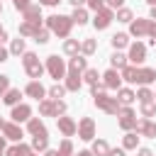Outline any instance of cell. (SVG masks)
Here are the masks:
<instances>
[{
	"label": "cell",
	"mask_w": 156,
	"mask_h": 156,
	"mask_svg": "<svg viewBox=\"0 0 156 156\" xmlns=\"http://www.w3.org/2000/svg\"><path fill=\"white\" fill-rule=\"evenodd\" d=\"M76 22H73V17H66V15H51V17H46V27L56 34V37H61V39H66L68 34H71V27H73Z\"/></svg>",
	"instance_id": "6da1fadb"
},
{
	"label": "cell",
	"mask_w": 156,
	"mask_h": 156,
	"mask_svg": "<svg viewBox=\"0 0 156 156\" xmlns=\"http://www.w3.org/2000/svg\"><path fill=\"white\" fill-rule=\"evenodd\" d=\"M22 63H24V71H27V76H29L32 80H39V78L44 76V71H46V66L39 63V58H37L34 51H24V54H22Z\"/></svg>",
	"instance_id": "7a4b0ae2"
},
{
	"label": "cell",
	"mask_w": 156,
	"mask_h": 156,
	"mask_svg": "<svg viewBox=\"0 0 156 156\" xmlns=\"http://www.w3.org/2000/svg\"><path fill=\"white\" fill-rule=\"evenodd\" d=\"M93 102H95L102 112H107V115H119V110H122V102H119L117 98L105 95V90H102V93H95V95H93Z\"/></svg>",
	"instance_id": "3957f363"
},
{
	"label": "cell",
	"mask_w": 156,
	"mask_h": 156,
	"mask_svg": "<svg viewBox=\"0 0 156 156\" xmlns=\"http://www.w3.org/2000/svg\"><path fill=\"white\" fill-rule=\"evenodd\" d=\"M46 71H49V76L58 83L61 78H66V73H68V66L63 63V58H58L56 54H51V56H46Z\"/></svg>",
	"instance_id": "277c9868"
},
{
	"label": "cell",
	"mask_w": 156,
	"mask_h": 156,
	"mask_svg": "<svg viewBox=\"0 0 156 156\" xmlns=\"http://www.w3.org/2000/svg\"><path fill=\"white\" fill-rule=\"evenodd\" d=\"M119 127L124 129V132H136V115H134V110L129 107V105H122V110H119Z\"/></svg>",
	"instance_id": "5b68a950"
},
{
	"label": "cell",
	"mask_w": 156,
	"mask_h": 156,
	"mask_svg": "<svg viewBox=\"0 0 156 156\" xmlns=\"http://www.w3.org/2000/svg\"><path fill=\"white\" fill-rule=\"evenodd\" d=\"M112 20H115V10L105 5V7H100V10L95 12V17H93V24H95V29H107Z\"/></svg>",
	"instance_id": "8992f818"
},
{
	"label": "cell",
	"mask_w": 156,
	"mask_h": 156,
	"mask_svg": "<svg viewBox=\"0 0 156 156\" xmlns=\"http://www.w3.org/2000/svg\"><path fill=\"white\" fill-rule=\"evenodd\" d=\"M78 136H80L83 141H93V139H95V122H93L90 117H83V119L78 122Z\"/></svg>",
	"instance_id": "52a82bcc"
},
{
	"label": "cell",
	"mask_w": 156,
	"mask_h": 156,
	"mask_svg": "<svg viewBox=\"0 0 156 156\" xmlns=\"http://www.w3.org/2000/svg\"><path fill=\"white\" fill-rule=\"evenodd\" d=\"M149 22H151V17L149 20H132L129 22V37H136V39L146 37L149 34Z\"/></svg>",
	"instance_id": "ba28073f"
},
{
	"label": "cell",
	"mask_w": 156,
	"mask_h": 156,
	"mask_svg": "<svg viewBox=\"0 0 156 156\" xmlns=\"http://www.w3.org/2000/svg\"><path fill=\"white\" fill-rule=\"evenodd\" d=\"M102 83H105L107 90H119L122 88V76L117 73V68H110V71L102 73Z\"/></svg>",
	"instance_id": "9c48e42d"
},
{
	"label": "cell",
	"mask_w": 156,
	"mask_h": 156,
	"mask_svg": "<svg viewBox=\"0 0 156 156\" xmlns=\"http://www.w3.org/2000/svg\"><path fill=\"white\" fill-rule=\"evenodd\" d=\"M10 117H12V122H27L29 117H32V107L27 105V102H17L15 107H12V112H10Z\"/></svg>",
	"instance_id": "30bf717a"
},
{
	"label": "cell",
	"mask_w": 156,
	"mask_h": 156,
	"mask_svg": "<svg viewBox=\"0 0 156 156\" xmlns=\"http://www.w3.org/2000/svg\"><path fill=\"white\" fill-rule=\"evenodd\" d=\"M2 136L10 139V141H22L24 132H22V127H20L17 122H5V127H2Z\"/></svg>",
	"instance_id": "8fae6325"
},
{
	"label": "cell",
	"mask_w": 156,
	"mask_h": 156,
	"mask_svg": "<svg viewBox=\"0 0 156 156\" xmlns=\"http://www.w3.org/2000/svg\"><path fill=\"white\" fill-rule=\"evenodd\" d=\"M127 58L132 61V63H144V58H146V46L141 44V41H136V44H132L129 46V54H127Z\"/></svg>",
	"instance_id": "7c38bea8"
},
{
	"label": "cell",
	"mask_w": 156,
	"mask_h": 156,
	"mask_svg": "<svg viewBox=\"0 0 156 156\" xmlns=\"http://www.w3.org/2000/svg\"><path fill=\"white\" fill-rule=\"evenodd\" d=\"M56 124H58V132L63 134V136H73L76 132H78V124L71 119V117H56Z\"/></svg>",
	"instance_id": "4fadbf2b"
},
{
	"label": "cell",
	"mask_w": 156,
	"mask_h": 156,
	"mask_svg": "<svg viewBox=\"0 0 156 156\" xmlns=\"http://www.w3.org/2000/svg\"><path fill=\"white\" fill-rule=\"evenodd\" d=\"M22 15H24V22H34V24H39L41 27V5H29L27 10H22Z\"/></svg>",
	"instance_id": "5bb4252c"
},
{
	"label": "cell",
	"mask_w": 156,
	"mask_h": 156,
	"mask_svg": "<svg viewBox=\"0 0 156 156\" xmlns=\"http://www.w3.org/2000/svg\"><path fill=\"white\" fill-rule=\"evenodd\" d=\"M24 93H27L29 98H34V100H44L46 88H44L39 80H29V83H27V88H24Z\"/></svg>",
	"instance_id": "9a60e30c"
},
{
	"label": "cell",
	"mask_w": 156,
	"mask_h": 156,
	"mask_svg": "<svg viewBox=\"0 0 156 156\" xmlns=\"http://www.w3.org/2000/svg\"><path fill=\"white\" fill-rule=\"evenodd\" d=\"M27 132L32 136H46V127H44V122L39 117H29L27 119Z\"/></svg>",
	"instance_id": "2e32d148"
},
{
	"label": "cell",
	"mask_w": 156,
	"mask_h": 156,
	"mask_svg": "<svg viewBox=\"0 0 156 156\" xmlns=\"http://www.w3.org/2000/svg\"><path fill=\"white\" fill-rule=\"evenodd\" d=\"M85 68H88V56H83V54L71 56V61H68V71H73V73H83Z\"/></svg>",
	"instance_id": "e0dca14e"
},
{
	"label": "cell",
	"mask_w": 156,
	"mask_h": 156,
	"mask_svg": "<svg viewBox=\"0 0 156 156\" xmlns=\"http://www.w3.org/2000/svg\"><path fill=\"white\" fill-rule=\"evenodd\" d=\"M63 85H66V90H71V93L80 90V85H83V73H73V71H68Z\"/></svg>",
	"instance_id": "ac0fdd59"
},
{
	"label": "cell",
	"mask_w": 156,
	"mask_h": 156,
	"mask_svg": "<svg viewBox=\"0 0 156 156\" xmlns=\"http://www.w3.org/2000/svg\"><path fill=\"white\" fill-rule=\"evenodd\" d=\"M136 132H139L141 136L156 139V122H151V119H141V122L136 124Z\"/></svg>",
	"instance_id": "d6986e66"
},
{
	"label": "cell",
	"mask_w": 156,
	"mask_h": 156,
	"mask_svg": "<svg viewBox=\"0 0 156 156\" xmlns=\"http://www.w3.org/2000/svg\"><path fill=\"white\" fill-rule=\"evenodd\" d=\"M156 80V68H139L136 71V83L139 85H149Z\"/></svg>",
	"instance_id": "ffe728a7"
},
{
	"label": "cell",
	"mask_w": 156,
	"mask_h": 156,
	"mask_svg": "<svg viewBox=\"0 0 156 156\" xmlns=\"http://www.w3.org/2000/svg\"><path fill=\"white\" fill-rule=\"evenodd\" d=\"M29 154H32V146H27V144H22V141H17L15 146L5 149V156H29Z\"/></svg>",
	"instance_id": "44dd1931"
},
{
	"label": "cell",
	"mask_w": 156,
	"mask_h": 156,
	"mask_svg": "<svg viewBox=\"0 0 156 156\" xmlns=\"http://www.w3.org/2000/svg\"><path fill=\"white\" fill-rule=\"evenodd\" d=\"M20 98H22L20 88H7V93L2 95V102H5V105H10V107H15V105L20 102Z\"/></svg>",
	"instance_id": "7402d4cb"
},
{
	"label": "cell",
	"mask_w": 156,
	"mask_h": 156,
	"mask_svg": "<svg viewBox=\"0 0 156 156\" xmlns=\"http://www.w3.org/2000/svg\"><path fill=\"white\" fill-rule=\"evenodd\" d=\"M90 151H93L95 156H107V154H110V144H107L105 139H93Z\"/></svg>",
	"instance_id": "603a6c76"
},
{
	"label": "cell",
	"mask_w": 156,
	"mask_h": 156,
	"mask_svg": "<svg viewBox=\"0 0 156 156\" xmlns=\"http://www.w3.org/2000/svg\"><path fill=\"white\" fill-rule=\"evenodd\" d=\"M110 44L115 46V51H119V49H124V46L129 44V34H124V32H117V34H112Z\"/></svg>",
	"instance_id": "cb8c5ba5"
},
{
	"label": "cell",
	"mask_w": 156,
	"mask_h": 156,
	"mask_svg": "<svg viewBox=\"0 0 156 156\" xmlns=\"http://www.w3.org/2000/svg\"><path fill=\"white\" fill-rule=\"evenodd\" d=\"M117 100H119L122 105H132V102L136 100V93L129 90V88H119V90H117Z\"/></svg>",
	"instance_id": "d4e9b609"
},
{
	"label": "cell",
	"mask_w": 156,
	"mask_h": 156,
	"mask_svg": "<svg viewBox=\"0 0 156 156\" xmlns=\"http://www.w3.org/2000/svg\"><path fill=\"white\" fill-rule=\"evenodd\" d=\"M139 132H127L124 139H122V149H136L139 146Z\"/></svg>",
	"instance_id": "484cf974"
},
{
	"label": "cell",
	"mask_w": 156,
	"mask_h": 156,
	"mask_svg": "<svg viewBox=\"0 0 156 156\" xmlns=\"http://www.w3.org/2000/svg\"><path fill=\"white\" fill-rule=\"evenodd\" d=\"M63 54H68V56L80 54V41H78V39H66V41H63Z\"/></svg>",
	"instance_id": "4316f807"
},
{
	"label": "cell",
	"mask_w": 156,
	"mask_h": 156,
	"mask_svg": "<svg viewBox=\"0 0 156 156\" xmlns=\"http://www.w3.org/2000/svg\"><path fill=\"white\" fill-rule=\"evenodd\" d=\"M95 51H98V41L95 39H83L80 41V54L83 56H93Z\"/></svg>",
	"instance_id": "83f0119b"
},
{
	"label": "cell",
	"mask_w": 156,
	"mask_h": 156,
	"mask_svg": "<svg viewBox=\"0 0 156 156\" xmlns=\"http://www.w3.org/2000/svg\"><path fill=\"white\" fill-rule=\"evenodd\" d=\"M127 61H129V58H127L124 54H119V51H115V54L110 56V66H112V68H117V71H122V68L127 66Z\"/></svg>",
	"instance_id": "f1b7e54d"
},
{
	"label": "cell",
	"mask_w": 156,
	"mask_h": 156,
	"mask_svg": "<svg viewBox=\"0 0 156 156\" xmlns=\"http://www.w3.org/2000/svg\"><path fill=\"white\" fill-rule=\"evenodd\" d=\"M136 71H139V66H124V68L119 71V76H122V80H127V83H136Z\"/></svg>",
	"instance_id": "f546056e"
},
{
	"label": "cell",
	"mask_w": 156,
	"mask_h": 156,
	"mask_svg": "<svg viewBox=\"0 0 156 156\" xmlns=\"http://www.w3.org/2000/svg\"><path fill=\"white\" fill-rule=\"evenodd\" d=\"M71 17H73V22H76L78 27H83V24L88 22V10H85V7H73V15H71Z\"/></svg>",
	"instance_id": "4dcf8cb0"
},
{
	"label": "cell",
	"mask_w": 156,
	"mask_h": 156,
	"mask_svg": "<svg viewBox=\"0 0 156 156\" xmlns=\"http://www.w3.org/2000/svg\"><path fill=\"white\" fill-rule=\"evenodd\" d=\"M46 95H49L51 100H61V98L66 95V85H61V83H54V85L46 90Z\"/></svg>",
	"instance_id": "1f68e13d"
},
{
	"label": "cell",
	"mask_w": 156,
	"mask_h": 156,
	"mask_svg": "<svg viewBox=\"0 0 156 156\" xmlns=\"http://www.w3.org/2000/svg\"><path fill=\"white\" fill-rule=\"evenodd\" d=\"M39 112L44 115V117H56V112H54V100H39Z\"/></svg>",
	"instance_id": "d6a6232c"
},
{
	"label": "cell",
	"mask_w": 156,
	"mask_h": 156,
	"mask_svg": "<svg viewBox=\"0 0 156 156\" xmlns=\"http://www.w3.org/2000/svg\"><path fill=\"white\" fill-rule=\"evenodd\" d=\"M49 149V136H32V151H46Z\"/></svg>",
	"instance_id": "836d02e7"
},
{
	"label": "cell",
	"mask_w": 156,
	"mask_h": 156,
	"mask_svg": "<svg viewBox=\"0 0 156 156\" xmlns=\"http://www.w3.org/2000/svg\"><path fill=\"white\" fill-rule=\"evenodd\" d=\"M37 29H39V24H34V22H22V24H20V37H34Z\"/></svg>",
	"instance_id": "e575fe53"
},
{
	"label": "cell",
	"mask_w": 156,
	"mask_h": 156,
	"mask_svg": "<svg viewBox=\"0 0 156 156\" xmlns=\"http://www.w3.org/2000/svg\"><path fill=\"white\" fill-rule=\"evenodd\" d=\"M100 78H102V76L98 73V68H85V71H83V80H85V83H90V85L100 83Z\"/></svg>",
	"instance_id": "d590c367"
},
{
	"label": "cell",
	"mask_w": 156,
	"mask_h": 156,
	"mask_svg": "<svg viewBox=\"0 0 156 156\" xmlns=\"http://www.w3.org/2000/svg\"><path fill=\"white\" fill-rule=\"evenodd\" d=\"M27 49H24V39H12V44H10V54H15V56H20V54H24Z\"/></svg>",
	"instance_id": "8d00e7d4"
},
{
	"label": "cell",
	"mask_w": 156,
	"mask_h": 156,
	"mask_svg": "<svg viewBox=\"0 0 156 156\" xmlns=\"http://www.w3.org/2000/svg\"><path fill=\"white\" fill-rule=\"evenodd\" d=\"M136 100H139V102H149V100H154V90H149L146 85H141V88L136 90Z\"/></svg>",
	"instance_id": "74e56055"
},
{
	"label": "cell",
	"mask_w": 156,
	"mask_h": 156,
	"mask_svg": "<svg viewBox=\"0 0 156 156\" xmlns=\"http://www.w3.org/2000/svg\"><path fill=\"white\" fill-rule=\"evenodd\" d=\"M141 115L149 119L156 115V100H149V102H141Z\"/></svg>",
	"instance_id": "f35d334b"
},
{
	"label": "cell",
	"mask_w": 156,
	"mask_h": 156,
	"mask_svg": "<svg viewBox=\"0 0 156 156\" xmlns=\"http://www.w3.org/2000/svg\"><path fill=\"white\" fill-rule=\"evenodd\" d=\"M115 17H117V22H132V20H134V15H132L129 7H119Z\"/></svg>",
	"instance_id": "ab89813d"
},
{
	"label": "cell",
	"mask_w": 156,
	"mask_h": 156,
	"mask_svg": "<svg viewBox=\"0 0 156 156\" xmlns=\"http://www.w3.org/2000/svg\"><path fill=\"white\" fill-rule=\"evenodd\" d=\"M49 34H51V29H49V27H46V29H44V27H39V29H37V34H34V41H37V44H46V41H49Z\"/></svg>",
	"instance_id": "60d3db41"
},
{
	"label": "cell",
	"mask_w": 156,
	"mask_h": 156,
	"mask_svg": "<svg viewBox=\"0 0 156 156\" xmlns=\"http://www.w3.org/2000/svg\"><path fill=\"white\" fill-rule=\"evenodd\" d=\"M58 156H73V144H71L68 136L61 141V146H58Z\"/></svg>",
	"instance_id": "b9f144b4"
},
{
	"label": "cell",
	"mask_w": 156,
	"mask_h": 156,
	"mask_svg": "<svg viewBox=\"0 0 156 156\" xmlns=\"http://www.w3.org/2000/svg\"><path fill=\"white\" fill-rule=\"evenodd\" d=\"M146 37H149V44H154V46H156V20H151V22H149V34H146Z\"/></svg>",
	"instance_id": "7bdbcfd3"
},
{
	"label": "cell",
	"mask_w": 156,
	"mask_h": 156,
	"mask_svg": "<svg viewBox=\"0 0 156 156\" xmlns=\"http://www.w3.org/2000/svg\"><path fill=\"white\" fill-rule=\"evenodd\" d=\"M54 112H56V117H61L66 112V102L63 100H54Z\"/></svg>",
	"instance_id": "ee69618b"
},
{
	"label": "cell",
	"mask_w": 156,
	"mask_h": 156,
	"mask_svg": "<svg viewBox=\"0 0 156 156\" xmlns=\"http://www.w3.org/2000/svg\"><path fill=\"white\" fill-rule=\"evenodd\" d=\"M85 5H88V7H90V10H93V12H98V10H100V7H105V0H88V2H85Z\"/></svg>",
	"instance_id": "f6af8a7d"
},
{
	"label": "cell",
	"mask_w": 156,
	"mask_h": 156,
	"mask_svg": "<svg viewBox=\"0 0 156 156\" xmlns=\"http://www.w3.org/2000/svg\"><path fill=\"white\" fill-rule=\"evenodd\" d=\"M7 88H10V78L7 76H0V98L7 93Z\"/></svg>",
	"instance_id": "bcb514c9"
},
{
	"label": "cell",
	"mask_w": 156,
	"mask_h": 156,
	"mask_svg": "<svg viewBox=\"0 0 156 156\" xmlns=\"http://www.w3.org/2000/svg\"><path fill=\"white\" fill-rule=\"evenodd\" d=\"M12 5H15V10H27L32 2L29 0H12Z\"/></svg>",
	"instance_id": "7dc6e473"
},
{
	"label": "cell",
	"mask_w": 156,
	"mask_h": 156,
	"mask_svg": "<svg viewBox=\"0 0 156 156\" xmlns=\"http://www.w3.org/2000/svg\"><path fill=\"white\" fill-rule=\"evenodd\" d=\"M107 2V7H112V10H119L122 5H124V0H105Z\"/></svg>",
	"instance_id": "c3c4849f"
},
{
	"label": "cell",
	"mask_w": 156,
	"mask_h": 156,
	"mask_svg": "<svg viewBox=\"0 0 156 156\" xmlns=\"http://www.w3.org/2000/svg\"><path fill=\"white\" fill-rule=\"evenodd\" d=\"M7 56H10V49H5V46L0 44V63H2V61H7Z\"/></svg>",
	"instance_id": "681fc988"
},
{
	"label": "cell",
	"mask_w": 156,
	"mask_h": 156,
	"mask_svg": "<svg viewBox=\"0 0 156 156\" xmlns=\"http://www.w3.org/2000/svg\"><path fill=\"white\" fill-rule=\"evenodd\" d=\"M107 156H124V149H110Z\"/></svg>",
	"instance_id": "f907efd6"
},
{
	"label": "cell",
	"mask_w": 156,
	"mask_h": 156,
	"mask_svg": "<svg viewBox=\"0 0 156 156\" xmlns=\"http://www.w3.org/2000/svg\"><path fill=\"white\" fill-rule=\"evenodd\" d=\"M136 156H154V151H151V149H139Z\"/></svg>",
	"instance_id": "816d5d0a"
},
{
	"label": "cell",
	"mask_w": 156,
	"mask_h": 156,
	"mask_svg": "<svg viewBox=\"0 0 156 156\" xmlns=\"http://www.w3.org/2000/svg\"><path fill=\"white\" fill-rule=\"evenodd\" d=\"M61 0H39V5H49V7H54V5H58Z\"/></svg>",
	"instance_id": "f5cc1de1"
},
{
	"label": "cell",
	"mask_w": 156,
	"mask_h": 156,
	"mask_svg": "<svg viewBox=\"0 0 156 156\" xmlns=\"http://www.w3.org/2000/svg\"><path fill=\"white\" fill-rule=\"evenodd\" d=\"M68 2H71V5H73V7H83V5H85V2H88V0H68Z\"/></svg>",
	"instance_id": "db71d44e"
},
{
	"label": "cell",
	"mask_w": 156,
	"mask_h": 156,
	"mask_svg": "<svg viewBox=\"0 0 156 156\" xmlns=\"http://www.w3.org/2000/svg\"><path fill=\"white\" fill-rule=\"evenodd\" d=\"M44 156H58V149H46Z\"/></svg>",
	"instance_id": "11a10c76"
},
{
	"label": "cell",
	"mask_w": 156,
	"mask_h": 156,
	"mask_svg": "<svg viewBox=\"0 0 156 156\" xmlns=\"http://www.w3.org/2000/svg\"><path fill=\"white\" fill-rule=\"evenodd\" d=\"M73 156H95L90 149H85V151H78V154H73Z\"/></svg>",
	"instance_id": "9f6ffc18"
},
{
	"label": "cell",
	"mask_w": 156,
	"mask_h": 156,
	"mask_svg": "<svg viewBox=\"0 0 156 156\" xmlns=\"http://www.w3.org/2000/svg\"><path fill=\"white\" fill-rule=\"evenodd\" d=\"M2 41H7V32L0 27V44H2Z\"/></svg>",
	"instance_id": "6f0895ef"
},
{
	"label": "cell",
	"mask_w": 156,
	"mask_h": 156,
	"mask_svg": "<svg viewBox=\"0 0 156 156\" xmlns=\"http://www.w3.org/2000/svg\"><path fill=\"white\" fill-rule=\"evenodd\" d=\"M5 154V136H0V156Z\"/></svg>",
	"instance_id": "680465c9"
},
{
	"label": "cell",
	"mask_w": 156,
	"mask_h": 156,
	"mask_svg": "<svg viewBox=\"0 0 156 156\" xmlns=\"http://www.w3.org/2000/svg\"><path fill=\"white\" fill-rule=\"evenodd\" d=\"M151 20H156V5H151Z\"/></svg>",
	"instance_id": "91938a15"
},
{
	"label": "cell",
	"mask_w": 156,
	"mask_h": 156,
	"mask_svg": "<svg viewBox=\"0 0 156 156\" xmlns=\"http://www.w3.org/2000/svg\"><path fill=\"white\" fill-rule=\"evenodd\" d=\"M2 127H5V119H2V117H0V132H2Z\"/></svg>",
	"instance_id": "94428289"
},
{
	"label": "cell",
	"mask_w": 156,
	"mask_h": 156,
	"mask_svg": "<svg viewBox=\"0 0 156 156\" xmlns=\"http://www.w3.org/2000/svg\"><path fill=\"white\" fill-rule=\"evenodd\" d=\"M146 2H149V5H156V0H146Z\"/></svg>",
	"instance_id": "6125c7cd"
},
{
	"label": "cell",
	"mask_w": 156,
	"mask_h": 156,
	"mask_svg": "<svg viewBox=\"0 0 156 156\" xmlns=\"http://www.w3.org/2000/svg\"><path fill=\"white\" fill-rule=\"evenodd\" d=\"M0 12H2V0H0Z\"/></svg>",
	"instance_id": "be15d7a7"
},
{
	"label": "cell",
	"mask_w": 156,
	"mask_h": 156,
	"mask_svg": "<svg viewBox=\"0 0 156 156\" xmlns=\"http://www.w3.org/2000/svg\"><path fill=\"white\" fill-rule=\"evenodd\" d=\"M29 156H37V154H34V151H32V154H29Z\"/></svg>",
	"instance_id": "e7e4bbea"
},
{
	"label": "cell",
	"mask_w": 156,
	"mask_h": 156,
	"mask_svg": "<svg viewBox=\"0 0 156 156\" xmlns=\"http://www.w3.org/2000/svg\"><path fill=\"white\" fill-rule=\"evenodd\" d=\"M154 100H156V93H154Z\"/></svg>",
	"instance_id": "03108f58"
}]
</instances>
